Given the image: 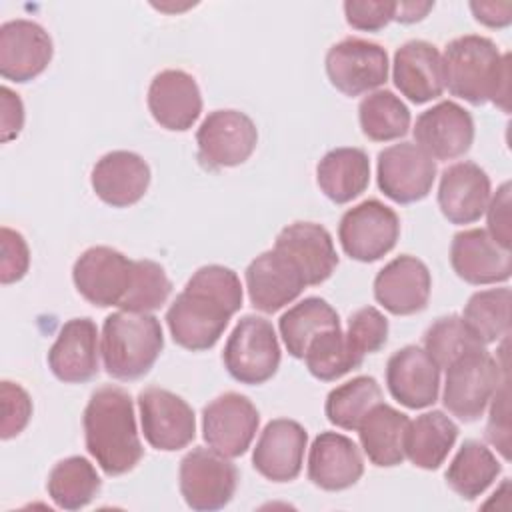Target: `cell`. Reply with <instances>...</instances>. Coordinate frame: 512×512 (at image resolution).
Wrapping results in <instances>:
<instances>
[{
	"label": "cell",
	"instance_id": "6",
	"mask_svg": "<svg viewBox=\"0 0 512 512\" xmlns=\"http://www.w3.org/2000/svg\"><path fill=\"white\" fill-rule=\"evenodd\" d=\"M222 362L240 384L268 382L280 366V344L272 322L256 314L242 316L226 340Z\"/></svg>",
	"mask_w": 512,
	"mask_h": 512
},
{
	"label": "cell",
	"instance_id": "23",
	"mask_svg": "<svg viewBox=\"0 0 512 512\" xmlns=\"http://www.w3.org/2000/svg\"><path fill=\"white\" fill-rule=\"evenodd\" d=\"M148 110L166 130L186 132L202 112V94L192 74L168 68L158 72L148 86Z\"/></svg>",
	"mask_w": 512,
	"mask_h": 512
},
{
	"label": "cell",
	"instance_id": "31",
	"mask_svg": "<svg viewBox=\"0 0 512 512\" xmlns=\"http://www.w3.org/2000/svg\"><path fill=\"white\" fill-rule=\"evenodd\" d=\"M458 438V426L440 410L424 412L408 422L404 456L422 470H436L444 464Z\"/></svg>",
	"mask_w": 512,
	"mask_h": 512
},
{
	"label": "cell",
	"instance_id": "13",
	"mask_svg": "<svg viewBox=\"0 0 512 512\" xmlns=\"http://www.w3.org/2000/svg\"><path fill=\"white\" fill-rule=\"evenodd\" d=\"M260 424V414L250 398L238 392H224L202 408V438L208 448L236 458L242 456Z\"/></svg>",
	"mask_w": 512,
	"mask_h": 512
},
{
	"label": "cell",
	"instance_id": "34",
	"mask_svg": "<svg viewBox=\"0 0 512 512\" xmlns=\"http://www.w3.org/2000/svg\"><path fill=\"white\" fill-rule=\"evenodd\" d=\"M340 328L338 312L318 296H308L288 308L280 320L278 330L290 356L304 358V352L314 336L324 330Z\"/></svg>",
	"mask_w": 512,
	"mask_h": 512
},
{
	"label": "cell",
	"instance_id": "26",
	"mask_svg": "<svg viewBox=\"0 0 512 512\" xmlns=\"http://www.w3.org/2000/svg\"><path fill=\"white\" fill-rule=\"evenodd\" d=\"M490 196V178L476 162H456L440 176L438 208L452 224H472L480 220L488 208Z\"/></svg>",
	"mask_w": 512,
	"mask_h": 512
},
{
	"label": "cell",
	"instance_id": "18",
	"mask_svg": "<svg viewBox=\"0 0 512 512\" xmlns=\"http://www.w3.org/2000/svg\"><path fill=\"white\" fill-rule=\"evenodd\" d=\"M432 278L428 266L410 254L390 260L374 278L376 302L394 316H410L428 306Z\"/></svg>",
	"mask_w": 512,
	"mask_h": 512
},
{
	"label": "cell",
	"instance_id": "20",
	"mask_svg": "<svg viewBox=\"0 0 512 512\" xmlns=\"http://www.w3.org/2000/svg\"><path fill=\"white\" fill-rule=\"evenodd\" d=\"M308 444V432L302 424L290 418L270 420L252 452L254 470L272 482L296 480Z\"/></svg>",
	"mask_w": 512,
	"mask_h": 512
},
{
	"label": "cell",
	"instance_id": "43",
	"mask_svg": "<svg viewBox=\"0 0 512 512\" xmlns=\"http://www.w3.org/2000/svg\"><path fill=\"white\" fill-rule=\"evenodd\" d=\"M30 250L24 236L8 226L0 228V282L12 284L26 276Z\"/></svg>",
	"mask_w": 512,
	"mask_h": 512
},
{
	"label": "cell",
	"instance_id": "9",
	"mask_svg": "<svg viewBox=\"0 0 512 512\" xmlns=\"http://www.w3.org/2000/svg\"><path fill=\"white\" fill-rule=\"evenodd\" d=\"M198 160L204 168H234L244 164L258 144L252 118L240 110L224 108L210 112L196 130Z\"/></svg>",
	"mask_w": 512,
	"mask_h": 512
},
{
	"label": "cell",
	"instance_id": "27",
	"mask_svg": "<svg viewBox=\"0 0 512 512\" xmlns=\"http://www.w3.org/2000/svg\"><path fill=\"white\" fill-rule=\"evenodd\" d=\"M392 80L414 104H426L444 92V66L440 50L426 40H408L394 52Z\"/></svg>",
	"mask_w": 512,
	"mask_h": 512
},
{
	"label": "cell",
	"instance_id": "12",
	"mask_svg": "<svg viewBox=\"0 0 512 512\" xmlns=\"http://www.w3.org/2000/svg\"><path fill=\"white\" fill-rule=\"evenodd\" d=\"M378 188L396 204L426 198L436 180V160L414 142H398L378 154Z\"/></svg>",
	"mask_w": 512,
	"mask_h": 512
},
{
	"label": "cell",
	"instance_id": "10",
	"mask_svg": "<svg viewBox=\"0 0 512 512\" xmlns=\"http://www.w3.org/2000/svg\"><path fill=\"white\" fill-rule=\"evenodd\" d=\"M388 68L386 50L364 38H344L326 52L330 84L350 98L382 86L388 80Z\"/></svg>",
	"mask_w": 512,
	"mask_h": 512
},
{
	"label": "cell",
	"instance_id": "8",
	"mask_svg": "<svg viewBox=\"0 0 512 512\" xmlns=\"http://www.w3.org/2000/svg\"><path fill=\"white\" fill-rule=\"evenodd\" d=\"M400 218L384 202L370 198L348 208L338 224V240L346 256L376 262L398 242Z\"/></svg>",
	"mask_w": 512,
	"mask_h": 512
},
{
	"label": "cell",
	"instance_id": "44",
	"mask_svg": "<svg viewBox=\"0 0 512 512\" xmlns=\"http://www.w3.org/2000/svg\"><path fill=\"white\" fill-rule=\"evenodd\" d=\"M396 2L390 0H348L344 2L346 22L364 32H376L394 20Z\"/></svg>",
	"mask_w": 512,
	"mask_h": 512
},
{
	"label": "cell",
	"instance_id": "38",
	"mask_svg": "<svg viewBox=\"0 0 512 512\" xmlns=\"http://www.w3.org/2000/svg\"><path fill=\"white\" fill-rule=\"evenodd\" d=\"M378 402H382V390L376 378L356 376L328 392L324 412L330 424L342 430H356L368 410Z\"/></svg>",
	"mask_w": 512,
	"mask_h": 512
},
{
	"label": "cell",
	"instance_id": "42",
	"mask_svg": "<svg viewBox=\"0 0 512 512\" xmlns=\"http://www.w3.org/2000/svg\"><path fill=\"white\" fill-rule=\"evenodd\" d=\"M32 398L18 384L10 380L0 382V438L10 440L18 436L32 418Z\"/></svg>",
	"mask_w": 512,
	"mask_h": 512
},
{
	"label": "cell",
	"instance_id": "45",
	"mask_svg": "<svg viewBox=\"0 0 512 512\" xmlns=\"http://www.w3.org/2000/svg\"><path fill=\"white\" fill-rule=\"evenodd\" d=\"M510 182L500 184L494 196H490L486 218H488V234L504 248H510Z\"/></svg>",
	"mask_w": 512,
	"mask_h": 512
},
{
	"label": "cell",
	"instance_id": "21",
	"mask_svg": "<svg viewBox=\"0 0 512 512\" xmlns=\"http://www.w3.org/2000/svg\"><path fill=\"white\" fill-rule=\"evenodd\" d=\"M386 386L406 408H428L438 400L440 368L420 346H404L386 362Z\"/></svg>",
	"mask_w": 512,
	"mask_h": 512
},
{
	"label": "cell",
	"instance_id": "47",
	"mask_svg": "<svg viewBox=\"0 0 512 512\" xmlns=\"http://www.w3.org/2000/svg\"><path fill=\"white\" fill-rule=\"evenodd\" d=\"M0 110V140L10 142L18 138L24 128V104L8 86L0 88Z\"/></svg>",
	"mask_w": 512,
	"mask_h": 512
},
{
	"label": "cell",
	"instance_id": "30",
	"mask_svg": "<svg viewBox=\"0 0 512 512\" xmlns=\"http://www.w3.org/2000/svg\"><path fill=\"white\" fill-rule=\"evenodd\" d=\"M320 192L334 204L358 198L370 184V160L362 148L340 146L322 156L316 166Z\"/></svg>",
	"mask_w": 512,
	"mask_h": 512
},
{
	"label": "cell",
	"instance_id": "4",
	"mask_svg": "<svg viewBox=\"0 0 512 512\" xmlns=\"http://www.w3.org/2000/svg\"><path fill=\"white\" fill-rule=\"evenodd\" d=\"M162 348V326L150 312L118 310L102 324L100 354L106 372L116 380H138L148 374Z\"/></svg>",
	"mask_w": 512,
	"mask_h": 512
},
{
	"label": "cell",
	"instance_id": "33",
	"mask_svg": "<svg viewBox=\"0 0 512 512\" xmlns=\"http://www.w3.org/2000/svg\"><path fill=\"white\" fill-rule=\"evenodd\" d=\"M102 480L94 464L84 456H68L54 464L48 474L46 490L62 510H80L100 492Z\"/></svg>",
	"mask_w": 512,
	"mask_h": 512
},
{
	"label": "cell",
	"instance_id": "19",
	"mask_svg": "<svg viewBox=\"0 0 512 512\" xmlns=\"http://www.w3.org/2000/svg\"><path fill=\"white\" fill-rule=\"evenodd\" d=\"M450 264L468 284H498L512 276V252L500 246L486 230L470 228L454 234Z\"/></svg>",
	"mask_w": 512,
	"mask_h": 512
},
{
	"label": "cell",
	"instance_id": "14",
	"mask_svg": "<svg viewBox=\"0 0 512 512\" xmlns=\"http://www.w3.org/2000/svg\"><path fill=\"white\" fill-rule=\"evenodd\" d=\"M134 260L110 246H92L84 250L72 266V282L78 294L98 306H118L132 280Z\"/></svg>",
	"mask_w": 512,
	"mask_h": 512
},
{
	"label": "cell",
	"instance_id": "15",
	"mask_svg": "<svg viewBox=\"0 0 512 512\" xmlns=\"http://www.w3.org/2000/svg\"><path fill=\"white\" fill-rule=\"evenodd\" d=\"M54 54L50 34L34 20L16 18L0 26V74L26 84L40 76Z\"/></svg>",
	"mask_w": 512,
	"mask_h": 512
},
{
	"label": "cell",
	"instance_id": "7",
	"mask_svg": "<svg viewBox=\"0 0 512 512\" xmlns=\"http://www.w3.org/2000/svg\"><path fill=\"white\" fill-rule=\"evenodd\" d=\"M178 486L184 502L192 510H220L236 492L238 470L228 456L198 446L180 460Z\"/></svg>",
	"mask_w": 512,
	"mask_h": 512
},
{
	"label": "cell",
	"instance_id": "29",
	"mask_svg": "<svg viewBox=\"0 0 512 512\" xmlns=\"http://www.w3.org/2000/svg\"><path fill=\"white\" fill-rule=\"evenodd\" d=\"M410 418L392 408L390 404L378 402L358 424V438L368 460L378 468H392L402 464L404 436Z\"/></svg>",
	"mask_w": 512,
	"mask_h": 512
},
{
	"label": "cell",
	"instance_id": "37",
	"mask_svg": "<svg viewBox=\"0 0 512 512\" xmlns=\"http://www.w3.org/2000/svg\"><path fill=\"white\" fill-rule=\"evenodd\" d=\"M510 288H488L474 292L462 312L464 324L486 346L510 332Z\"/></svg>",
	"mask_w": 512,
	"mask_h": 512
},
{
	"label": "cell",
	"instance_id": "5",
	"mask_svg": "<svg viewBox=\"0 0 512 512\" xmlns=\"http://www.w3.org/2000/svg\"><path fill=\"white\" fill-rule=\"evenodd\" d=\"M504 378L506 368L484 346L474 348L446 368L442 402L452 416L474 422L484 414Z\"/></svg>",
	"mask_w": 512,
	"mask_h": 512
},
{
	"label": "cell",
	"instance_id": "3",
	"mask_svg": "<svg viewBox=\"0 0 512 512\" xmlns=\"http://www.w3.org/2000/svg\"><path fill=\"white\" fill-rule=\"evenodd\" d=\"M444 88L474 106L496 104L510 110V56L478 34H466L448 42L442 54Z\"/></svg>",
	"mask_w": 512,
	"mask_h": 512
},
{
	"label": "cell",
	"instance_id": "16",
	"mask_svg": "<svg viewBox=\"0 0 512 512\" xmlns=\"http://www.w3.org/2000/svg\"><path fill=\"white\" fill-rule=\"evenodd\" d=\"M414 140L432 160H454L470 150L474 120L460 104L442 100L416 118Z\"/></svg>",
	"mask_w": 512,
	"mask_h": 512
},
{
	"label": "cell",
	"instance_id": "17",
	"mask_svg": "<svg viewBox=\"0 0 512 512\" xmlns=\"http://www.w3.org/2000/svg\"><path fill=\"white\" fill-rule=\"evenodd\" d=\"M100 336L92 318H72L62 324L48 350L50 372L66 384L92 380L100 370Z\"/></svg>",
	"mask_w": 512,
	"mask_h": 512
},
{
	"label": "cell",
	"instance_id": "28",
	"mask_svg": "<svg viewBox=\"0 0 512 512\" xmlns=\"http://www.w3.org/2000/svg\"><path fill=\"white\" fill-rule=\"evenodd\" d=\"M364 474L356 442L340 432H320L308 452V480L328 492L354 486Z\"/></svg>",
	"mask_w": 512,
	"mask_h": 512
},
{
	"label": "cell",
	"instance_id": "49",
	"mask_svg": "<svg viewBox=\"0 0 512 512\" xmlns=\"http://www.w3.org/2000/svg\"><path fill=\"white\" fill-rule=\"evenodd\" d=\"M434 8V2H396V14L394 20L402 24H412L422 18Z\"/></svg>",
	"mask_w": 512,
	"mask_h": 512
},
{
	"label": "cell",
	"instance_id": "46",
	"mask_svg": "<svg viewBox=\"0 0 512 512\" xmlns=\"http://www.w3.org/2000/svg\"><path fill=\"white\" fill-rule=\"evenodd\" d=\"M486 436L508 460L510 458V450H508V378L502 380L496 394L492 396V408H490V418H488V426H486Z\"/></svg>",
	"mask_w": 512,
	"mask_h": 512
},
{
	"label": "cell",
	"instance_id": "11",
	"mask_svg": "<svg viewBox=\"0 0 512 512\" xmlns=\"http://www.w3.org/2000/svg\"><path fill=\"white\" fill-rule=\"evenodd\" d=\"M140 424L146 442L162 452L186 448L196 436L192 406L178 394L148 386L138 394Z\"/></svg>",
	"mask_w": 512,
	"mask_h": 512
},
{
	"label": "cell",
	"instance_id": "22",
	"mask_svg": "<svg viewBox=\"0 0 512 512\" xmlns=\"http://www.w3.org/2000/svg\"><path fill=\"white\" fill-rule=\"evenodd\" d=\"M274 248L298 268L306 286L326 282L338 266L332 236L322 224L316 222L288 224L278 232Z\"/></svg>",
	"mask_w": 512,
	"mask_h": 512
},
{
	"label": "cell",
	"instance_id": "35",
	"mask_svg": "<svg viewBox=\"0 0 512 512\" xmlns=\"http://www.w3.org/2000/svg\"><path fill=\"white\" fill-rule=\"evenodd\" d=\"M358 122L368 140L390 142L406 136L410 110L394 92L374 90L358 104Z\"/></svg>",
	"mask_w": 512,
	"mask_h": 512
},
{
	"label": "cell",
	"instance_id": "24",
	"mask_svg": "<svg viewBox=\"0 0 512 512\" xmlns=\"http://www.w3.org/2000/svg\"><path fill=\"white\" fill-rule=\"evenodd\" d=\"M244 278L252 306L266 314L294 302L306 288L298 268L276 248L258 254L248 264Z\"/></svg>",
	"mask_w": 512,
	"mask_h": 512
},
{
	"label": "cell",
	"instance_id": "2",
	"mask_svg": "<svg viewBox=\"0 0 512 512\" xmlns=\"http://www.w3.org/2000/svg\"><path fill=\"white\" fill-rule=\"evenodd\" d=\"M82 426L86 450L104 474L122 476L142 460L134 402L124 388L112 384L96 388L84 408Z\"/></svg>",
	"mask_w": 512,
	"mask_h": 512
},
{
	"label": "cell",
	"instance_id": "39",
	"mask_svg": "<svg viewBox=\"0 0 512 512\" xmlns=\"http://www.w3.org/2000/svg\"><path fill=\"white\" fill-rule=\"evenodd\" d=\"M482 346L484 344L470 332L458 314L436 318L424 332V350L432 356L440 370L448 368L462 354Z\"/></svg>",
	"mask_w": 512,
	"mask_h": 512
},
{
	"label": "cell",
	"instance_id": "1",
	"mask_svg": "<svg viewBox=\"0 0 512 512\" xmlns=\"http://www.w3.org/2000/svg\"><path fill=\"white\" fill-rule=\"evenodd\" d=\"M242 284L234 270L208 264L198 268L166 312L172 340L192 352L210 350L228 320L242 308Z\"/></svg>",
	"mask_w": 512,
	"mask_h": 512
},
{
	"label": "cell",
	"instance_id": "25",
	"mask_svg": "<svg viewBox=\"0 0 512 512\" xmlns=\"http://www.w3.org/2000/svg\"><path fill=\"white\" fill-rule=\"evenodd\" d=\"M94 194L112 208H128L142 200L150 186V166L130 150H112L92 168Z\"/></svg>",
	"mask_w": 512,
	"mask_h": 512
},
{
	"label": "cell",
	"instance_id": "41",
	"mask_svg": "<svg viewBox=\"0 0 512 512\" xmlns=\"http://www.w3.org/2000/svg\"><path fill=\"white\" fill-rule=\"evenodd\" d=\"M344 334L360 354H374L388 340V320L378 308L362 306L350 314Z\"/></svg>",
	"mask_w": 512,
	"mask_h": 512
},
{
	"label": "cell",
	"instance_id": "32",
	"mask_svg": "<svg viewBox=\"0 0 512 512\" xmlns=\"http://www.w3.org/2000/svg\"><path fill=\"white\" fill-rule=\"evenodd\" d=\"M502 466L496 454L478 440H466L446 470V484L462 498L474 500L498 478Z\"/></svg>",
	"mask_w": 512,
	"mask_h": 512
},
{
	"label": "cell",
	"instance_id": "48",
	"mask_svg": "<svg viewBox=\"0 0 512 512\" xmlns=\"http://www.w3.org/2000/svg\"><path fill=\"white\" fill-rule=\"evenodd\" d=\"M470 10L488 28H504L512 22V2H470Z\"/></svg>",
	"mask_w": 512,
	"mask_h": 512
},
{
	"label": "cell",
	"instance_id": "36",
	"mask_svg": "<svg viewBox=\"0 0 512 512\" xmlns=\"http://www.w3.org/2000/svg\"><path fill=\"white\" fill-rule=\"evenodd\" d=\"M364 354H360L346 338L342 328H330L314 336L304 352L308 372L322 380L332 382L350 370L362 366Z\"/></svg>",
	"mask_w": 512,
	"mask_h": 512
},
{
	"label": "cell",
	"instance_id": "40",
	"mask_svg": "<svg viewBox=\"0 0 512 512\" xmlns=\"http://www.w3.org/2000/svg\"><path fill=\"white\" fill-rule=\"evenodd\" d=\"M170 292L172 282L158 262L134 260L130 288L118 308L128 312H152L168 300Z\"/></svg>",
	"mask_w": 512,
	"mask_h": 512
}]
</instances>
